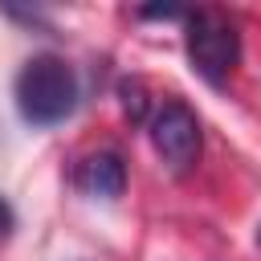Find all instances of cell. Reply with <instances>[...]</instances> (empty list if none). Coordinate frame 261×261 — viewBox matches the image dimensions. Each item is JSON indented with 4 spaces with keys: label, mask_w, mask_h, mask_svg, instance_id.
I'll use <instances>...</instances> for the list:
<instances>
[{
    "label": "cell",
    "mask_w": 261,
    "mask_h": 261,
    "mask_svg": "<svg viewBox=\"0 0 261 261\" xmlns=\"http://www.w3.org/2000/svg\"><path fill=\"white\" fill-rule=\"evenodd\" d=\"M73 184L94 200H118L126 192V163L118 151H94L77 163Z\"/></svg>",
    "instance_id": "277c9868"
},
{
    "label": "cell",
    "mask_w": 261,
    "mask_h": 261,
    "mask_svg": "<svg viewBox=\"0 0 261 261\" xmlns=\"http://www.w3.org/2000/svg\"><path fill=\"white\" fill-rule=\"evenodd\" d=\"M16 110L29 126H57L77 110V73L65 57H29L16 73Z\"/></svg>",
    "instance_id": "6da1fadb"
},
{
    "label": "cell",
    "mask_w": 261,
    "mask_h": 261,
    "mask_svg": "<svg viewBox=\"0 0 261 261\" xmlns=\"http://www.w3.org/2000/svg\"><path fill=\"white\" fill-rule=\"evenodd\" d=\"M257 245H261V228H257Z\"/></svg>",
    "instance_id": "ba28073f"
},
{
    "label": "cell",
    "mask_w": 261,
    "mask_h": 261,
    "mask_svg": "<svg viewBox=\"0 0 261 261\" xmlns=\"http://www.w3.org/2000/svg\"><path fill=\"white\" fill-rule=\"evenodd\" d=\"M8 228H12V208H8V200L0 196V237H4Z\"/></svg>",
    "instance_id": "52a82bcc"
},
{
    "label": "cell",
    "mask_w": 261,
    "mask_h": 261,
    "mask_svg": "<svg viewBox=\"0 0 261 261\" xmlns=\"http://www.w3.org/2000/svg\"><path fill=\"white\" fill-rule=\"evenodd\" d=\"M184 45H188L192 69L208 86H224L232 65L241 61V33L232 29V20H224L216 12H192Z\"/></svg>",
    "instance_id": "7a4b0ae2"
},
{
    "label": "cell",
    "mask_w": 261,
    "mask_h": 261,
    "mask_svg": "<svg viewBox=\"0 0 261 261\" xmlns=\"http://www.w3.org/2000/svg\"><path fill=\"white\" fill-rule=\"evenodd\" d=\"M139 16H147V20H188L192 12L188 8H139Z\"/></svg>",
    "instance_id": "8992f818"
},
{
    "label": "cell",
    "mask_w": 261,
    "mask_h": 261,
    "mask_svg": "<svg viewBox=\"0 0 261 261\" xmlns=\"http://www.w3.org/2000/svg\"><path fill=\"white\" fill-rule=\"evenodd\" d=\"M151 147L171 171H188L200 159V147H204L196 110L188 102H163L151 118Z\"/></svg>",
    "instance_id": "3957f363"
},
{
    "label": "cell",
    "mask_w": 261,
    "mask_h": 261,
    "mask_svg": "<svg viewBox=\"0 0 261 261\" xmlns=\"http://www.w3.org/2000/svg\"><path fill=\"white\" fill-rule=\"evenodd\" d=\"M118 94H122V114L130 122H143V114H147V90H143V82H122Z\"/></svg>",
    "instance_id": "5b68a950"
}]
</instances>
